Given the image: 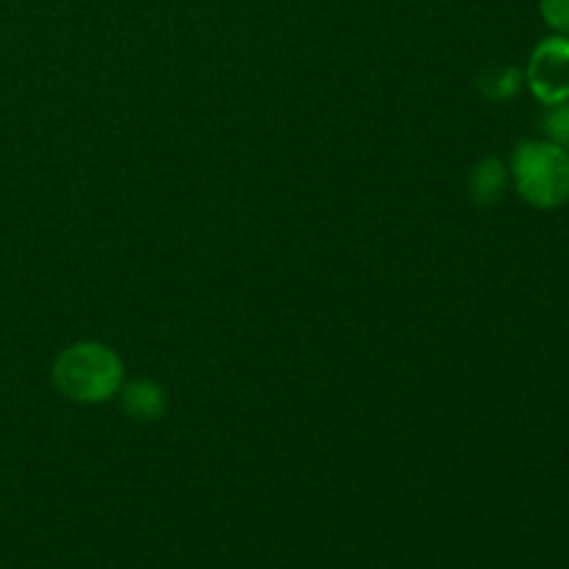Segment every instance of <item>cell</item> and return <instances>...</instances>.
<instances>
[{
	"label": "cell",
	"mask_w": 569,
	"mask_h": 569,
	"mask_svg": "<svg viewBox=\"0 0 569 569\" xmlns=\"http://www.w3.org/2000/svg\"><path fill=\"white\" fill-rule=\"evenodd\" d=\"M53 383L76 403H103L122 389V361L100 342H78L53 365Z\"/></svg>",
	"instance_id": "6da1fadb"
},
{
	"label": "cell",
	"mask_w": 569,
	"mask_h": 569,
	"mask_svg": "<svg viewBox=\"0 0 569 569\" xmlns=\"http://www.w3.org/2000/svg\"><path fill=\"white\" fill-rule=\"evenodd\" d=\"M511 178L533 209H559L569 200V150L556 142H520L511 156Z\"/></svg>",
	"instance_id": "7a4b0ae2"
},
{
	"label": "cell",
	"mask_w": 569,
	"mask_h": 569,
	"mask_svg": "<svg viewBox=\"0 0 569 569\" xmlns=\"http://www.w3.org/2000/svg\"><path fill=\"white\" fill-rule=\"evenodd\" d=\"M526 81L533 98L545 106H556L569 98V37L556 33L533 48Z\"/></svg>",
	"instance_id": "3957f363"
},
{
	"label": "cell",
	"mask_w": 569,
	"mask_h": 569,
	"mask_svg": "<svg viewBox=\"0 0 569 569\" xmlns=\"http://www.w3.org/2000/svg\"><path fill=\"white\" fill-rule=\"evenodd\" d=\"M122 409L128 417L139 422H153L159 420L167 411V395L150 378H137V381L122 383Z\"/></svg>",
	"instance_id": "277c9868"
},
{
	"label": "cell",
	"mask_w": 569,
	"mask_h": 569,
	"mask_svg": "<svg viewBox=\"0 0 569 569\" xmlns=\"http://www.w3.org/2000/svg\"><path fill=\"white\" fill-rule=\"evenodd\" d=\"M506 183H509V170H506L503 161L495 159V156H489V159H483L470 176L472 200L481 206L498 203L500 194H503V189H506Z\"/></svg>",
	"instance_id": "5b68a950"
},
{
	"label": "cell",
	"mask_w": 569,
	"mask_h": 569,
	"mask_svg": "<svg viewBox=\"0 0 569 569\" xmlns=\"http://www.w3.org/2000/svg\"><path fill=\"white\" fill-rule=\"evenodd\" d=\"M520 87H522V76L520 70H515V67H492V70L483 72L481 83H478L483 98L495 100V103H500V100H511L517 92H520Z\"/></svg>",
	"instance_id": "8992f818"
},
{
	"label": "cell",
	"mask_w": 569,
	"mask_h": 569,
	"mask_svg": "<svg viewBox=\"0 0 569 569\" xmlns=\"http://www.w3.org/2000/svg\"><path fill=\"white\" fill-rule=\"evenodd\" d=\"M545 131H548L550 142L561 144L569 150V98L561 103L550 106L548 117H545Z\"/></svg>",
	"instance_id": "52a82bcc"
},
{
	"label": "cell",
	"mask_w": 569,
	"mask_h": 569,
	"mask_svg": "<svg viewBox=\"0 0 569 569\" xmlns=\"http://www.w3.org/2000/svg\"><path fill=\"white\" fill-rule=\"evenodd\" d=\"M539 9H542L545 22H548L553 31L569 37V0H542Z\"/></svg>",
	"instance_id": "ba28073f"
}]
</instances>
